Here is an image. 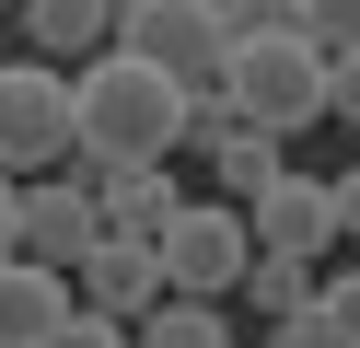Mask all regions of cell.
<instances>
[{
  "instance_id": "cell-16",
  "label": "cell",
  "mask_w": 360,
  "mask_h": 348,
  "mask_svg": "<svg viewBox=\"0 0 360 348\" xmlns=\"http://www.w3.org/2000/svg\"><path fill=\"white\" fill-rule=\"evenodd\" d=\"M290 23H302L314 46H349L360 35V0H290Z\"/></svg>"
},
{
  "instance_id": "cell-4",
  "label": "cell",
  "mask_w": 360,
  "mask_h": 348,
  "mask_svg": "<svg viewBox=\"0 0 360 348\" xmlns=\"http://www.w3.org/2000/svg\"><path fill=\"white\" fill-rule=\"evenodd\" d=\"M70 162V70L0 58V174H58Z\"/></svg>"
},
{
  "instance_id": "cell-18",
  "label": "cell",
  "mask_w": 360,
  "mask_h": 348,
  "mask_svg": "<svg viewBox=\"0 0 360 348\" xmlns=\"http://www.w3.org/2000/svg\"><path fill=\"white\" fill-rule=\"evenodd\" d=\"M0 12H12V0H0Z\"/></svg>"
},
{
  "instance_id": "cell-13",
  "label": "cell",
  "mask_w": 360,
  "mask_h": 348,
  "mask_svg": "<svg viewBox=\"0 0 360 348\" xmlns=\"http://www.w3.org/2000/svg\"><path fill=\"white\" fill-rule=\"evenodd\" d=\"M140 337L151 348H221V337H233V302H221V290H163L140 314Z\"/></svg>"
},
{
  "instance_id": "cell-8",
  "label": "cell",
  "mask_w": 360,
  "mask_h": 348,
  "mask_svg": "<svg viewBox=\"0 0 360 348\" xmlns=\"http://www.w3.org/2000/svg\"><path fill=\"white\" fill-rule=\"evenodd\" d=\"M70 302H94V314L140 325L151 302H163V267H151V244H128V232H105L94 255H70Z\"/></svg>"
},
{
  "instance_id": "cell-1",
  "label": "cell",
  "mask_w": 360,
  "mask_h": 348,
  "mask_svg": "<svg viewBox=\"0 0 360 348\" xmlns=\"http://www.w3.org/2000/svg\"><path fill=\"white\" fill-rule=\"evenodd\" d=\"M221 105L244 116V128H314V116H349L360 105V70H349V46H314L302 23H244L233 46H221Z\"/></svg>"
},
{
  "instance_id": "cell-5",
  "label": "cell",
  "mask_w": 360,
  "mask_h": 348,
  "mask_svg": "<svg viewBox=\"0 0 360 348\" xmlns=\"http://www.w3.org/2000/svg\"><path fill=\"white\" fill-rule=\"evenodd\" d=\"M117 46L128 58H151L163 82H221V46H233V23H221V0H117Z\"/></svg>"
},
{
  "instance_id": "cell-12",
  "label": "cell",
  "mask_w": 360,
  "mask_h": 348,
  "mask_svg": "<svg viewBox=\"0 0 360 348\" xmlns=\"http://www.w3.org/2000/svg\"><path fill=\"white\" fill-rule=\"evenodd\" d=\"M198 151H210V198H256V186L290 162V151H279V128H244V116H233V128H210Z\"/></svg>"
},
{
  "instance_id": "cell-3",
  "label": "cell",
  "mask_w": 360,
  "mask_h": 348,
  "mask_svg": "<svg viewBox=\"0 0 360 348\" xmlns=\"http://www.w3.org/2000/svg\"><path fill=\"white\" fill-rule=\"evenodd\" d=\"M244 255H256L244 198H174V209H163V232H151V267H163V290H221V302H233Z\"/></svg>"
},
{
  "instance_id": "cell-17",
  "label": "cell",
  "mask_w": 360,
  "mask_h": 348,
  "mask_svg": "<svg viewBox=\"0 0 360 348\" xmlns=\"http://www.w3.org/2000/svg\"><path fill=\"white\" fill-rule=\"evenodd\" d=\"M0 244H12V174H0Z\"/></svg>"
},
{
  "instance_id": "cell-11",
  "label": "cell",
  "mask_w": 360,
  "mask_h": 348,
  "mask_svg": "<svg viewBox=\"0 0 360 348\" xmlns=\"http://www.w3.org/2000/svg\"><path fill=\"white\" fill-rule=\"evenodd\" d=\"M24 58H94V46H117V0H24Z\"/></svg>"
},
{
  "instance_id": "cell-6",
  "label": "cell",
  "mask_w": 360,
  "mask_h": 348,
  "mask_svg": "<svg viewBox=\"0 0 360 348\" xmlns=\"http://www.w3.org/2000/svg\"><path fill=\"white\" fill-rule=\"evenodd\" d=\"M349 221H360V186H349V174L314 186V174H290V162H279V174L244 198V232L279 244V255H337V244H349Z\"/></svg>"
},
{
  "instance_id": "cell-10",
  "label": "cell",
  "mask_w": 360,
  "mask_h": 348,
  "mask_svg": "<svg viewBox=\"0 0 360 348\" xmlns=\"http://www.w3.org/2000/svg\"><path fill=\"white\" fill-rule=\"evenodd\" d=\"M94 209H105V232H128V244H151V232H163V209L186 198V186H174V151L163 162H94Z\"/></svg>"
},
{
  "instance_id": "cell-14",
  "label": "cell",
  "mask_w": 360,
  "mask_h": 348,
  "mask_svg": "<svg viewBox=\"0 0 360 348\" xmlns=\"http://www.w3.org/2000/svg\"><path fill=\"white\" fill-rule=\"evenodd\" d=\"M279 337H290V348H349V337H360V290H349V278L302 290V302L279 314Z\"/></svg>"
},
{
  "instance_id": "cell-9",
  "label": "cell",
  "mask_w": 360,
  "mask_h": 348,
  "mask_svg": "<svg viewBox=\"0 0 360 348\" xmlns=\"http://www.w3.org/2000/svg\"><path fill=\"white\" fill-rule=\"evenodd\" d=\"M58 314H70V267H47V255H12V244H0V348H47Z\"/></svg>"
},
{
  "instance_id": "cell-7",
  "label": "cell",
  "mask_w": 360,
  "mask_h": 348,
  "mask_svg": "<svg viewBox=\"0 0 360 348\" xmlns=\"http://www.w3.org/2000/svg\"><path fill=\"white\" fill-rule=\"evenodd\" d=\"M105 244V209L94 186L58 162V174H12V255H47V267H70V255Z\"/></svg>"
},
{
  "instance_id": "cell-2",
  "label": "cell",
  "mask_w": 360,
  "mask_h": 348,
  "mask_svg": "<svg viewBox=\"0 0 360 348\" xmlns=\"http://www.w3.org/2000/svg\"><path fill=\"white\" fill-rule=\"evenodd\" d=\"M174 128H186V82H163L128 46L70 58V174H94V162H163Z\"/></svg>"
},
{
  "instance_id": "cell-15",
  "label": "cell",
  "mask_w": 360,
  "mask_h": 348,
  "mask_svg": "<svg viewBox=\"0 0 360 348\" xmlns=\"http://www.w3.org/2000/svg\"><path fill=\"white\" fill-rule=\"evenodd\" d=\"M302 290H314V255H279V244H256L244 278H233V302H256V314H290Z\"/></svg>"
}]
</instances>
